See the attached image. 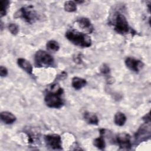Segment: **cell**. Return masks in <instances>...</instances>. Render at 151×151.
Here are the masks:
<instances>
[{
  "mask_svg": "<svg viewBox=\"0 0 151 151\" xmlns=\"http://www.w3.org/2000/svg\"><path fill=\"white\" fill-rule=\"evenodd\" d=\"M64 90L56 85H53L50 90L47 91L45 95L44 101L46 105L50 108L60 109L64 104L63 96Z\"/></svg>",
  "mask_w": 151,
  "mask_h": 151,
  "instance_id": "6da1fadb",
  "label": "cell"
},
{
  "mask_svg": "<svg viewBox=\"0 0 151 151\" xmlns=\"http://www.w3.org/2000/svg\"><path fill=\"white\" fill-rule=\"evenodd\" d=\"M65 37L74 45L82 48L89 47L92 44L91 40L88 35L76 30L67 31L65 32Z\"/></svg>",
  "mask_w": 151,
  "mask_h": 151,
  "instance_id": "7a4b0ae2",
  "label": "cell"
},
{
  "mask_svg": "<svg viewBox=\"0 0 151 151\" xmlns=\"http://www.w3.org/2000/svg\"><path fill=\"white\" fill-rule=\"evenodd\" d=\"M15 17L22 18L26 22L30 24L34 23L38 18V14L34 9L32 5H28L21 8L15 14Z\"/></svg>",
  "mask_w": 151,
  "mask_h": 151,
  "instance_id": "3957f363",
  "label": "cell"
},
{
  "mask_svg": "<svg viewBox=\"0 0 151 151\" xmlns=\"http://www.w3.org/2000/svg\"><path fill=\"white\" fill-rule=\"evenodd\" d=\"M35 64L37 67H49L54 64L53 57L47 52L38 50L34 55Z\"/></svg>",
  "mask_w": 151,
  "mask_h": 151,
  "instance_id": "277c9868",
  "label": "cell"
},
{
  "mask_svg": "<svg viewBox=\"0 0 151 151\" xmlns=\"http://www.w3.org/2000/svg\"><path fill=\"white\" fill-rule=\"evenodd\" d=\"M114 30L118 34L124 35L129 32V27L126 17L121 14H118L115 19Z\"/></svg>",
  "mask_w": 151,
  "mask_h": 151,
  "instance_id": "5b68a950",
  "label": "cell"
},
{
  "mask_svg": "<svg viewBox=\"0 0 151 151\" xmlns=\"http://www.w3.org/2000/svg\"><path fill=\"white\" fill-rule=\"evenodd\" d=\"M150 123H145L139 128L134 134L136 143L146 141L150 137Z\"/></svg>",
  "mask_w": 151,
  "mask_h": 151,
  "instance_id": "8992f818",
  "label": "cell"
},
{
  "mask_svg": "<svg viewBox=\"0 0 151 151\" xmlns=\"http://www.w3.org/2000/svg\"><path fill=\"white\" fill-rule=\"evenodd\" d=\"M45 143L49 148L52 150H62V141L60 135L50 134L44 136Z\"/></svg>",
  "mask_w": 151,
  "mask_h": 151,
  "instance_id": "52a82bcc",
  "label": "cell"
},
{
  "mask_svg": "<svg viewBox=\"0 0 151 151\" xmlns=\"http://www.w3.org/2000/svg\"><path fill=\"white\" fill-rule=\"evenodd\" d=\"M116 142L121 149H130L132 147L131 137L126 133H120L116 137Z\"/></svg>",
  "mask_w": 151,
  "mask_h": 151,
  "instance_id": "ba28073f",
  "label": "cell"
},
{
  "mask_svg": "<svg viewBox=\"0 0 151 151\" xmlns=\"http://www.w3.org/2000/svg\"><path fill=\"white\" fill-rule=\"evenodd\" d=\"M125 64L129 70L135 73H138L143 67V63L141 61L132 57L126 58Z\"/></svg>",
  "mask_w": 151,
  "mask_h": 151,
  "instance_id": "9c48e42d",
  "label": "cell"
},
{
  "mask_svg": "<svg viewBox=\"0 0 151 151\" xmlns=\"http://www.w3.org/2000/svg\"><path fill=\"white\" fill-rule=\"evenodd\" d=\"M79 27L88 33H91L94 30V27L90 20L86 17H81L77 20Z\"/></svg>",
  "mask_w": 151,
  "mask_h": 151,
  "instance_id": "30bf717a",
  "label": "cell"
},
{
  "mask_svg": "<svg viewBox=\"0 0 151 151\" xmlns=\"http://www.w3.org/2000/svg\"><path fill=\"white\" fill-rule=\"evenodd\" d=\"M17 64L19 67L24 70L26 73L29 74H32V66L28 60L23 58H19L17 60Z\"/></svg>",
  "mask_w": 151,
  "mask_h": 151,
  "instance_id": "8fae6325",
  "label": "cell"
},
{
  "mask_svg": "<svg viewBox=\"0 0 151 151\" xmlns=\"http://www.w3.org/2000/svg\"><path fill=\"white\" fill-rule=\"evenodd\" d=\"M1 120L6 124H11L14 123L17 119L16 117L11 112L2 111L1 113Z\"/></svg>",
  "mask_w": 151,
  "mask_h": 151,
  "instance_id": "7c38bea8",
  "label": "cell"
},
{
  "mask_svg": "<svg viewBox=\"0 0 151 151\" xmlns=\"http://www.w3.org/2000/svg\"><path fill=\"white\" fill-rule=\"evenodd\" d=\"M83 117L85 121L90 124L97 125L99 123V119L96 114L93 113H90L88 111H86L84 113Z\"/></svg>",
  "mask_w": 151,
  "mask_h": 151,
  "instance_id": "4fadbf2b",
  "label": "cell"
},
{
  "mask_svg": "<svg viewBox=\"0 0 151 151\" xmlns=\"http://www.w3.org/2000/svg\"><path fill=\"white\" fill-rule=\"evenodd\" d=\"M87 84V81L85 79L78 77H74L72 79L71 84L73 87L76 90H80L84 87Z\"/></svg>",
  "mask_w": 151,
  "mask_h": 151,
  "instance_id": "5bb4252c",
  "label": "cell"
},
{
  "mask_svg": "<svg viewBox=\"0 0 151 151\" xmlns=\"http://www.w3.org/2000/svg\"><path fill=\"white\" fill-rule=\"evenodd\" d=\"M126 120L127 118L126 115L120 111L116 113L114 117V123L119 126H123L125 124Z\"/></svg>",
  "mask_w": 151,
  "mask_h": 151,
  "instance_id": "9a60e30c",
  "label": "cell"
},
{
  "mask_svg": "<svg viewBox=\"0 0 151 151\" xmlns=\"http://www.w3.org/2000/svg\"><path fill=\"white\" fill-rule=\"evenodd\" d=\"M93 145L95 147H96L99 149L103 150L106 147V143H105V141H104L103 136L100 134V137L96 138L94 140Z\"/></svg>",
  "mask_w": 151,
  "mask_h": 151,
  "instance_id": "2e32d148",
  "label": "cell"
},
{
  "mask_svg": "<svg viewBox=\"0 0 151 151\" xmlns=\"http://www.w3.org/2000/svg\"><path fill=\"white\" fill-rule=\"evenodd\" d=\"M47 49L51 52H57L60 49V45L58 43L54 40H50L47 42L46 44Z\"/></svg>",
  "mask_w": 151,
  "mask_h": 151,
  "instance_id": "e0dca14e",
  "label": "cell"
},
{
  "mask_svg": "<svg viewBox=\"0 0 151 151\" xmlns=\"http://www.w3.org/2000/svg\"><path fill=\"white\" fill-rule=\"evenodd\" d=\"M64 9L68 12H75L77 9L76 3L72 1H68L64 3Z\"/></svg>",
  "mask_w": 151,
  "mask_h": 151,
  "instance_id": "ac0fdd59",
  "label": "cell"
},
{
  "mask_svg": "<svg viewBox=\"0 0 151 151\" xmlns=\"http://www.w3.org/2000/svg\"><path fill=\"white\" fill-rule=\"evenodd\" d=\"M1 17L5 16L6 14L9 5V1H2L1 2Z\"/></svg>",
  "mask_w": 151,
  "mask_h": 151,
  "instance_id": "d6986e66",
  "label": "cell"
},
{
  "mask_svg": "<svg viewBox=\"0 0 151 151\" xmlns=\"http://www.w3.org/2000/svg\"><path fill=\"white\" fill-rule=\"evenodd\" d=\"M8 29L12 35H17L19 31L18 26L14 23H11L8 25Z\"/></svg>",
  "mask_w": 151,
  "mask_h": 151,
  "instance_id": "ffe728a7",
  "label": "cell"
},
{
  "mask_svg": "<svg viewBox=\"0 0 151 151\" xmlns=\"http://www.w3.org/2000/svg\"><path fill=\"white\" fill-rule=\"evenodd\" d=\"M100 70L102 74L106 76H109L110 73V69L107 64H103L102 65H101L100 68Z\"/></svg>",
  "mask_w": 151,
  "mask_h": 151,
  "instance_id": "44dd1931",
  "label": "cell"
},
{
  "mask_svg": "<svg viewBox=\"0 0 151 151\" xmlns=\"http://www.w3.org/2000/svg\"><path fill=\"white\" fill-rule=\"evenodd\" d=\"M0 75L1 77H5L8 75V70L4 66L0 67Z\"/></svg>",
  "mask_w": 151,
  "mask_h": 151,
  "instance_id": "7402d4cb",
  "label": "cell"
},
{
  "mask_svg": "<svg viewBox=\"0 0 151 151\" xmlns=\"http://www.w3.org/2000/svg\"><path fill=\"white\" fill-rule=\"evenodd\" d=\"M142 119L145 122V123H150V113L149 112L146 114H145L143 117Z\"/></svg>",
  "mask_w": 151,
  "mask_h": 151,
  "instance_id": "603a6c76",
  "label": "cell"
}]
</instances>
